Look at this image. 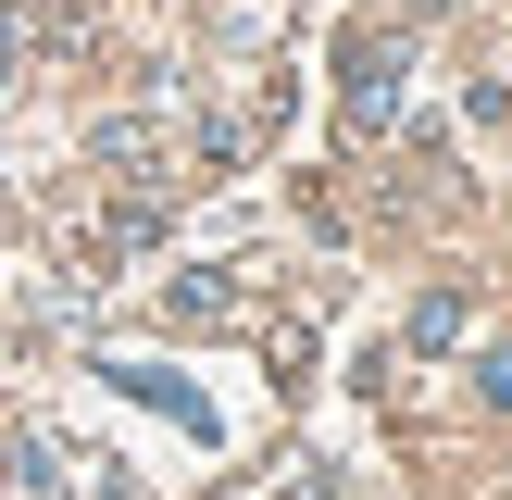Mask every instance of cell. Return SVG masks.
I'll use <instances>...</instances> for the list:
<instances>
[{"mask_svg": "<svg viewBox=\"0 0 512 500\" xmlns=\"http://www.w3.org/2000/svg\"><path fill=\"white\" fill-rule=\"evenodd\" d=\"M475 388H488L500 413H512V350H488V375H475Z\"/></svg>", "mask_w": 512, "mask_h": 500, "instance_id": "obj_3", "label": "cell"}, {"mask_svg": "<svg viewBox=\"0 0 512 500\" xmlns=\"http://www.w3.org/2000/svg\"><path fill=\"white\" fill-rule=\"evenodd\" d=\"M338 75H350V88H338V100H350V125L375 138V125L400 113V38H350V50H338Z\"/></svg>", "mask_w": 512, "mask_h": 500, "instance_id": "obj_1", "label": "cell"}, {"mask_svg": "<svg viewBox=\"0 0 512 500\" xmlns=\"http://www.w3.org/2000/svg\"><path fill=\"white\" fill-rule=\"evenodd\" d=\"M463 313H475L463 288H425V313H413V338H425V350H450V338H463Z\"/></svg>", "mask_w": 512, "mask_h": 500, "instance_id": "obj_2", "label": "cell"}, {"mask_svg": "<svg viewBox=\"0 0 512 500\" xmlns=\"http://www.w3.org/2000/svg\"><path fill=\"white\" fill-rule=\"evenodd\" d=\"M0 463H13V438H0Z\"/></svg>", "mask_w": 512, "mask_h": 500, "instance_id": "obj_4", "label": "cell"}]
</instances>
